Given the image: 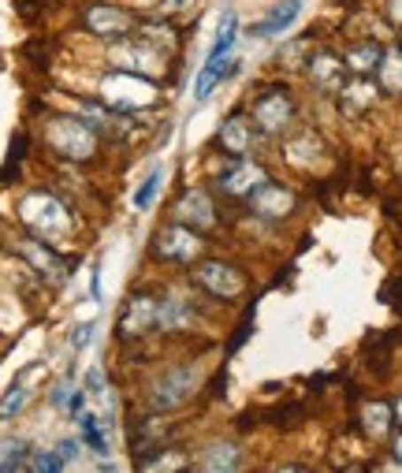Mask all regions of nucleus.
<instances>
[{
    "label": "nucleus",
    "mask_w": 402,
    "mask_h": 473,
    "mask_svg": "<svg viewBox=\"0 0 402 473\" xmlns=\"http://www.w3.org/2000/svg\"><path fill=\"white\" fill-rule=\"evenodd\" d=\"M157 190H160V172H153V175L142 183V190L135 194V205H138V209H150L153 198H157Z\"/></svg>",
    "instance_id": "22"
},
{
    "label": "nucleus",
    "mask_w": 402,
    "mask_h": 473,
    "mask_svg": "<svg viewBox=\"0 0 402 473\" xmlns=\"http://www.w3.org/2000/svg\"><path fill=\"white\" fill-rule=\"evenodd\" d=\"M235 30H239L235 15L224 12V19H220V30H216V45H213V52H209V60H224V57H228V49L235 45Z\"/></svg>",
    "instance_id": "19"
},
{
    "label": "nucleus",
    "mask_w": 402,
    "mask_h": 473,
    "mask_svg": "<svg viewBox=\"0 0 402 473\" xmlns=\"http://www.w3.org/2000/svg\"><path fill=\"white\" fill-rule=\"evenodd\" d=\"M346 64H351L354 71H361V75H365V71H373L376 64H383V52H380V45H358V49H351V57H346Z\"/></svg>",
    "instance_id": "20"
},
{
    "label": "nucleus",
    "mask_w": 402,
    "mask_h": 473,
    "mask_svg": "<svg viewBox=\"0 0 402 473\" xmlns=\"http://www.w3.org/2000/svg\"><path fill=\"white\" fill-rule=\"evenodd\" d=\"M86 395H89V403H94L97 410H101V422H104V429H112V414H116V407H112V395H108V384H104V373L101 369H89V376H86Z\"/></svg>",
    "instance_id": "13"
},
{
    "label": "nucleus",
    "mask_w": 402,
    "mask_h": 473,
    "mask_svg": "<svg viewBox=\"0 0 402 473\" xmlns=\"http://www.w3.org/2000/svg\"><path fill=\"white\" fill-rule=\"evenodd\" d=\"M197 283L205 291H213L216 299H235V295H243V287H246L243 272L224 265V261H201L197 265Z\"/></svg>",
    "instance_id": "5"
},
{
    "label": "nucleus",
    "mask_w": 402,
    "mask_h": 473,
    "mask_svg": "<svg viewBox=\"0 0 402 473\" xmlns=\"http://www.w3.org/2000/svg\"><path fill=\"white\" fill-rule=\"evenodd\" d=\"M157 250L164 253V258L190 261V258H197L201 243H197L194 231H187V224H175V228H168V231H160V246H157Z\"/></svg>",
    "instance_id": "7"
},
{
    "label": "nucleus",
    "mask_w": 402,
    "mask_h": 473,
    "mask_svg": "<svg viewBox=\"0 0 402 473\" xmlns=\"http://www.w3.org/2000/svg\"><path fill=\"white\" fill-rule=\"evenodd\" d=\"M258 183H265L261 168H253V165H243V168L235 172V175H228V183H224V187H228L231 194H246V190H253Z\"/></svg>",
    "instance_id": "21"
},
{
    "label": "nucleus",
    "mask_w": 402,
    "mask_h": 473,
    "mask_svg": "<svg viewBox=\"0 0 402 473\" xmlns=\"http://www.w3.org/2000/svg\"><path fill=\"white\" fill-rule=\"evenodd\" d=\"M101 417L97 414H79V429H82V440L89 444V451H97V454H104L108 451V440H104V432H101Z\"/></svg>",
    "instance_id": "17"
},
{
    "label": "nucleus",
    "mask_w": 402,
    "mask_h": 473,
    "mask_svg": "<svg viewBox=\"0 0 402 473\" xmlns=\"http://www.w3.org/2000/svg\"><path fill=\"white\" fill-rule=\"evenodd\" d=\"M49 145L71 160H82L97 150V135H94V127L82 123V120H52L49 123Z\"/></svg>",
    "instance_id": "3"
},
{
    "label": "nucleus",
    "mask_w": 402,
    "mask_h": 473,
    "mask_svg": "<svg viewBox=\"0 0 402 473\" xmlns=\"http://www.w3.org/2000/svg\"><path fill=\"white\" fill-rule=\"evenodd\" d=\"M194 376H197L194 366H179V369H172V373H164V376L157 380L153 395H150V407H153V410H172V407H179L182 399L194 392Z\"/></svg>",
    "instance_id": "4"
},
{
    "label": "nucleus",
    "mask_w": 402,
    "mask_h": 473,
    "mask_svg": "<svg viewBox=\"0 0 402 473\" xmlns=\"http://www.w3.org/2000/svg\"><path fill=\"white\" fill-rule=\"evenodd\" d=\"M253 205H258V213H265V216H283V213L295 209V198L276 183H261L258 194H253Z\"/></svg>",
    "instance_id": "12"
},
{
    "label": "nucleus",
    "mask_w": 402,
    "mask_h": 473,
    "mask_svg": "<svg viewBox=\"0 0 402 473\" xmlns=\"http://www.w3.org/2000/svg\"><path fill=\"white\" fill-rule=\"evenodd\" d=\"M179 224H187V228H213L216 224V213H213V202H209V194H201V190H190L187 198L179 202Z\"/></svg>",
    "instance_id": "8"
},
{
    "label": "nucleus",
    "mask_w": 402,
    "mask_h": 473,
    "mask_svg": "<svg viewBox=\"0 0 402 473\" xmlns=\"http://www.w3.org/2000/svg\"><path fill=\"white\" fill-rule=\"evenodd\" d=\"M287 120H290V101L280 94V89H272V94H265L258 101V123L265 131H280Z\"/></svg>",
    "instance_id": "11"
},
{
    "label": "nucleus",
    "mask_w": 402,
    "mask_h": 473,
    "mask_svg": "<svg viewBox=\"0 0 402 473\" xmlns=\"http://www.w3.org/2000/svg\"><path fill=\"white\" fill-rule=\"evenodd\" d=\"M228 71H235V64H228V60H209L205 71H201L197 82H194V97H197V101H205V97L213 94V86L220 82V79L228 75Z\"/></svg>",
    "instance_id": "15"
},
{
    "label": "nucleus",
    "mask_w": 402,
    "mask_h": 473,
    "mask_svg": "<svg viewBox=\"0 0 402 473\" xmlns=\"http://www.w3.org/2000/svg\"><path fill=\"white\" fill-rule=\"evenodd\" d=\"M220 142H224L228 153L243 157V153L250 150V131H246V123H243V120H228L224 131H220Z\"/></svg>",
    "instance_id": "16"
},
{
    "label": "nucleus",
    "mask_w": 402,
    "mask_h": 473,
    "mask_svg": "<svg viewBox=\"0 0 402 473\" xmlns=\"http://www.w3.org/2000/svg\"><path fill=\"white\" fill-rule=\"evenodd\" d=\"M89 332H94V324H82V329H75V347H86Z\"/></svg>",
    "instance_id": "26"
},
{
    "label": "nucleus",
    "mask_w": 402,
    "mask_h": 473,
    "mask_svg": "<svg viewBox=\"0 0 402 473\" xmlns=\"http://www.w3.org/2000/svg\"><path fill=\"white\" fill-rule=\"evenodd\" d=\"M23 399H27V392H23V388H12V395H8V403H4V414H12L15 407H19V403H23Z\"/></svg>",
    "instance_id": "25"
},
{
    "label": "nucleus",
    "mask_w": 402,
    "mask_h": 473,
    "mask_svg": "<svg viewBox=\"0 0 402 473\" xmlns=\"http://www.w3.org/2000/svg\"><path fill=\"white\" fill-rule=\"evenodd\" d=\"M395 451H398V459H402V436H398V440H395Z\"/></svg>",
    "instance_id": "28"
},
{
    "label": "nucleus",
    "mask_w": 402,
    "mask_h": 473,
    "mask_svg": "<svg viewBox=\"0 0 402 473\" xmlns=\"http://www.w3.org/2000/svg\"><path fill=\"white\" fill-rule=\"evenodd\" d=\"M298 15V0H283V4L276 8V12H268L265 19L253 27V34H258V38H268V34H280L283 27H290V19H295Z\"/></svg>",
    "instance_id": "14"
},
{
    "label": "nucleus",
    "mask_w": 402,
    "mask_h": 473,
    "mask_svg": "<svg viewBox=\"0 0 402 473\" xmlns=\"http://www.w3.org/2000/svg\"><path fill=\"white\" fill-rule=\"evenodd\" d=\"M101 97L112 108H153L160 101L153 82H145L142 75H127V71H116L101 82Z\"/></svg>",
    "instance_id": "2"
},
{
    "label": "nucleus",
    "mask_w": 402,
    "mask_h": 473,
    "mask_svg": "<svg viewBox=\"0 0 402 473\" xmlns=\"http://www.w3.org/2000/svg\"><path fill=\"white\" fill-rule=\"evenodd\" d=\"M27 258H30V265L42 272V276H49V280H57V283H64L67 280V265L52 253L45 243H38V239H23V246H19Z\"/></svg>",
    "instance_id": "9"
},
{
    "label": "nucleus",
    "mask_w": 402,
    "mask_h": 473,
    "mask_svg": "<svg viewBox=\"0 0 402 473\" xmlns=\"http://www.w3.org/2000/svg\"><path fill=\"white\" fill-rule=\"evenodd\" d=\"M19 221L27 228H34L38 235H49V239H57V235H67L71 231L67 209L52 194H45V190H34V194L23 198V202H19Z\"/></svg>",
    "instance_id": "1"
},
{
    "label": "nucleus",
    "mask_w": 402,
    "mask_h": 473,
    "mask_svg": "<svg viewBox=\"0 0 402 473\" xmlns=\"http://www.w3.org/2000/svg\"><path fill=\"white\" fill-rule=\"evenodd\" d=\"M60 454H64V462H67V459H75V444L64 440V444H60Z\"/></svg>",
    "instance_id": "27"
},
{
    "label": "nucleus",
    "mask_w": 402,
    "mask_h": 473,
    "mask_svg": "<svg viewBox=\"0 0 402 473\" xmlns=\"http://www.w3.org/2000/svg\"><path fill=\"white\" fill-rule=\"evenodd\" d=\"M27 466L30 469H60L64 454H27Z\"/></svg>",
    "instance_id": "23"
},
{
    "label": "nucleus",
    "mask_w": 402,
    "mask_h": 473,
    "mask_svg": "<svg viewBox=\"0 0 402 473\" xmlns=\"http://www.w3.org/2000/svg\"><path fill=\"white\" fill-rule=\"evenodd\" d=\"M395 410H398V422H402V399H398V403H395Z\"/></svg>",
    "instance_id": "29"
},
{
    "label": "nucleus",
    "mask_w": 402,
    "mask_h": 473,
    "mask_svg": "<svg viewBox=\"0 0 402 473\" xmlns=\"http://www.w3.org/2000/svg\"><path fill=\"white\" fill-rule=\"evenodd\" d=\"M383 86H388V89L402 86V60L398 57H391L388 64H383Z\"/></svg>",
    "instance_id": "24"
},
{
    "label": "nucleus",
    "mask_w": 402,
    "mask_h": 473,
    "mask_svg": "<svg viewBox=\"0 0 402 473\" xmlns=\"http://www.w3.org/2000/svg\"><path fill=\"white\" fill-rule=\"evenodd\" d=\"M150 324H157V306L150 299H131L120 317V336H138L150 329Z\"/></svg>",
    "instance_id": "10"
},
{
    "label": "nucleus",
    "mask_w": 402,
    "mask_h": 473,
    "mask_svg": "<svg viewBox=\"0 0 402 473\" xmlns=\"http://www.w3.org/2000/svg\"><path fill=\"white\" fill-rule=\"evenodd\" d=\"M235 466H239V447H231V444H216L201 459V469H235Z\"/></svg>",
    "instance_id": "18"
},
{
    "label": "nucleus",
    "mask_w": 402,
    "mask_h": 473,
    "mask_svg": "<svg viewBox=\"0 0 402 473\" xmlns=\"http://www.w3.org/2000/svg\"><path fill=\"white\" fill-rule=\"evenodd\" d=\"M82 23L89 27V34H97V38H127V30H131V15L112 8V4H89L82 12Z\"/></svg>",
    "instance_id": "6"
}]
</instances>
